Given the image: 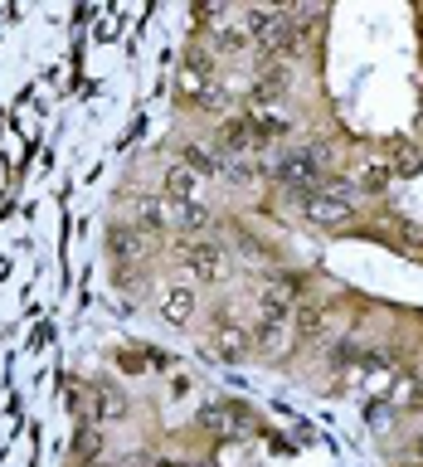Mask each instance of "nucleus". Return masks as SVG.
Segmentation results:
<instances>
[{
	"instance_id": "nucleus-1",
	"label": "nucleus",
	"mask_w": 423,
	"mask_h": 467,
	"mask_svg": "<svg viewBox=\"0 0 423 467\" xmlns=\"http://www.w3.org/2000/svg\"><path fill=\"white\" fill-rule=\"evenodd\" d=\"M302 215L312 219V224H346L350 215H356V200H350V186L346 180H331V186H317V190H307V200H302Z\"/></svg>"
},
{
	"instance_id": "nucleus-2",
	"label": "nucleus",
	"mask_w": 423,
	"mask_h": 467,
	"mask_svg": "<svg viewBox=\"0 0 423 467\" xmlns=\"http://www.w3.org/2000/svg\"><path fill=\"white\" fill-rule=\"evenodd\" d=\"M209 54L205 49H190V59H186V68H180V93L190 97V103H200V107H215L219 103V93L209 88Z\"/></svg>"
},
{
	"instance_id": "nucleus-3",
	"label": "nucleus",
	"mask_w": 423,
	"mask_h": 467,
	"mask_svg": "<svg viewBox=\"0 0 423 467\" xmlns=\"http://www.w3.org/2000/svg\"><path fill=\"white\" fill-rule=\"evenodd\" d=\"M273 176L282 180V186H297V190H307L312 186L317 190V176H321V151L312 147V151H287L282 161L273 166Z\"/></svg>"
},
{
	"instance_id": "nucleus-4",
	"label": "nucleus",
	"mask_w": 423,
	"mask_h": 467,
	"mask_svg": "<svg viewBox=\"0 0 423 467\" xmlns=\"http://www.w3.org/2000/svg\"><path fill=\"white\" fill-rule=\"evenodd\" d=\"M180 263L190 268V278L215 282V278L224 273V249H219V244H209V239H195V244L180 249Z\"/></svg>"
},
{
	"instance_id": "nucleus-5",
	"label": "nucleus",
	"mask_w": 423,
	"mask_h": 467,
	"mask_svg": "<svg viewBox=\"0 0 423 467\" xmlns=\"http://www.w3.org/2000/svg\"><path fill=\"white\" fill-rule=\"evenodd\" d=\"M200 423L209 433H219V438H229V433H253V414L244 404H209L205 414H200Z\"/></svg>"
},
{
	"instance_id": "nucleus-6",
	"label": "nucleus",
	"mask_w": 423,
	"mask_h": 467,
	"mask_svg": "<svg viewBox=\"0 0 423 467\" xmlns=\"http://www.w3.org/2000/svg\"><path fill=\"white\" fill-rule=\"evenodd\" d=\"M238 25H244V35L253 39V45H267L273 35L287 30V10H282V5H273V10H244Z\"/></svg>"
},
{
	"instance_id": "nucleus-7",
	"label": "nucleus",
	"mask_w": 423,
	"mask_h": 467,
	"mask_svg": "<svg viewBox=\"0 0 423 467\" xmlns=\"http://www.w3.org/2000/svg\"><path fill=\"white\" fill-rule=\"evenodd\" d=\"M209 346H215L224 360H248L253 356V331H244L238 321H219L215 336H209Z\"/></svg>"
},
{
	"instance_id": "nucleus-8",
	"label": "nucleus",
	"mask_w": 423,
	"mask_h": 467,
	"mask_svg": "<svg viewBox=\"0 0 423 467\" xmlns=\"http://www.w3.org/2000/svg\"><path fill=\"white\" fill-rule=\"evenodd\" d=\"M161 317L171 321V327H186V321L195 317V292H190V282H171V288L161 292Z\"/></svg>"
},
{
	"instance_id": "nucleus-9",
	"label": "nucleus",
	"mask_w": 423,
	"mask_h": 467,
	"mask_svg": "<svg viewBox=\"0 0 423 467\" xmlns=\"http://www.w3.org/2000/svg\"><path fill=\"white\" fill-rule=\"evenodd\" d=\"M215 147L224 151V161H234V156H244L253 147V132H248V117H229L215 132Z\"/></svg>"
},
{
	"instance_id": "nucleus-10",
	"label": "nucleus",
	"mask_w": 423,
	"mask_h": 467,
	"mask_svg": "<svg viewBox=\"0 0 423 467\" xmlns=\"http://www.w3.org/2000/svg\"><path fill=\"white\" fill-rule=\"evenodd\" d=\"M88 409H93V423L126 419V394H122V390H112V385H97V390H93V400H88Z\"/></svg>"
},
{
	"instance_id": "nucleus-11",
	"label": "nucleus",
	"mask_w": 423,
	"mask_h": 467,
	"mask_svg": "<svg viewBox=\"0 0 423 467\" xmlns=\"http://www.w3.org/2000/svg\"><path fill=\"white\" fill-rule=\"evenodd\" d=\"M97 452H103V433H97V423H78L74 443H68V458H74V462H97Z\"/></svg>"
},
{
	"instance_id": "nucleus-12",
	"label": "nucleus",
	"mask_w": 423,
	"mask_h": 467,
	"mask_svg": "<svg viewBox=\"0 0 423 467\" xmlns=\"http://www.w3.org/2000/svg\"><path fill=\"white\" fill-rule=\"evenodd\" d=\"M282 93H287V68H282V64H263L258 83H253V97H258V103H277Z\"/></svg>"
},
{
	"instance_id": "nucleus-13",
	"label": "nucleus",
	"mask_w": 423,
	"mask_h": 467,
	"mask_svg": "<svg viewBox=\"0 0 423 467\" xmlns=\"http://www.w3.org/2000/svg\"><path fill=\"white\" fill-rule=\"evenodd\" d=\"M195 186H200V176L190 171L186 161H176L171 171H166V195H171L176 205H186V200H195Z\"/></svg>"
},
{
	"instance_id": "nucleus-14",
	"label": "nucleus",
	"mask_w": 423,
	"mask_h": 467,
	"mask_svg": "<svg viewBox=\"0 0 423 467\" xmlns=\"http://www.w3.org/2000/svg\"><path fill=\"white\" fill-rule=\"evenodd\" d=\"M248 132H253V147H267V141L287 137V122L273 117V112H248Z\"/></svg>"
},
{
	"instance_id": "nucleus-15",
	"label": "nucleus",
	"mask_w": 423,
	"mask_h": 467,
	"mask_svg": "<svg viewBox=\"0 0 423 467\" xmlns=\"http://www.w3.org/2000/svg\"><path fill=\"white\" fill-rule=\"evenodd\" d=\"M107 249H112V259H136V253L146 249V239H141V229L117 224V229H107Z\"/></svg>"
},
{
	"instance_id": "nucleus-16",
	"label": "nucleus",
	"mask_w": 423,
	"mask_h": 467,
	"mask_svg": "<svg viewBox=\"0 0 423 467\" xmlns=\"http://www.w3.org/2000/svg\"><path fill=\"white\" fill-rule=\"evenodd\" d=\"M389 156H394V166H389V171H399V176H414V171H423V156H418L414 141L394 137V141H389Z\"/></svg>"
},
{
	"instance_id": "nucleus-17",
	"label": "nucleus",
	"mask_w": 423,
	"mask_h": 467,
	"mask_svg": "<svg viewBox=\"0 0 423 467\" xmlns=\"http://www.w3.org/2000/svg\"><path fill=\"white\" fill-rule=\"evenodd\" d=\"M327 327H331V311H327V307H302V311H297V331L307 336V341H321V336H327Z\"/></svg>"
},
{
	"instance_id": "nucleus-18",
	"label": "nucleus",
	"mask_w": 423,
	"mask_h": 467,
	"mask_svg": "<svg viewBox=\"0 0 423 467\" xmlns=\"http://www.w3.org/2000/svg\"><path fill=\"white\" fill-rule=\"evenodd\" d=\"M176 224L180 229H209V209L200 205V200H186V205H176Z\"/></svg>"
},
{
	"instance_id": "nucleus-19",
	"label": "nucleus",
	"mask_w": 423,
	"mask_h": 467,
	"mask_svg": "<svg viewBox=\"0 0 423 467\" xmlns=\"http://www.w3.org/2000/svg\"><path fill=\"white\" fill-rule=\"evenodd\" d=\"M166 224V205L161 200H141L136 205V229H161Z\"/></svg>"
},
{
	"instance_id": "nucleus-20",
	"label": "nucleus",
	"mask_w": 423,
	"mask_h": 467,
	"mask_svg": "<svg viewBox=\"0 0 423 467\" xmlns=\"http://www.w3.org/2000/svg\"><path fill=\"white\" fill-rule=\"evenodd\" d=\"M180 161H186V166H190L195 176H209V171H219V166L209 161V156H205L200 147H186V156H180Z\"/></svg>"
},
{
	"instance_id": "nucleus-21",
	"label": "nucleus",
	"mask_w": 423,
	"mask_h": 467,
	"mask_svg": "<svg viewBox=\"0 0 423 467\" xmlns=\"http://www.w3.org/2000/svg\"><path fill=\"white\" fill-rule=\"evenodd\" d=\"M224 176H229V180H253V176H258V166H248V156H234V161H224Z\"/></svg>"
},
{
	"instance_id": "nucleus-22",
	"label": "nucleus",
	"mask_w": 423,
	"mask_h": 467,
	"mask_svg": "<svg viewBox=\"0 0 423 467\" xmlns=\"http://www.w3.org/2000/svg\"><path fill=\"white\" fill-rule=\"evenodd\" d=\"M389 176H394V171H389L385 161L370 166V171H365V190H385V186H389Z\"/></svg>"
},
{
	"instance_id": "nucleus-23",
	"label": "nucleus",
	"mask_w": 423,
	"mask_h": 467,
	"mask_svg": "<svg viewBox=\"0 0 423 467\" xmlns=\"http://www.w3.org/2000/svg\"><path fill=\"white\" fill-rule=\"evenodd\" d=\"M356 360H360V350H356V346H346V341L331 350V365H336V371H341V365H356Z\"/></svg>"
},
{
	"instance_id": "nucleus-24",
	"label": "nucleus",
	"mask_w": 423,
	"mask_h": 467,
	"mask_svg": "<svg viewBox=\"0 0 423 467\" xmlns=\"http://www.w3.org/2000/svg\"><path fill=\"white\" fill-rule=\"evenodd\" d=\"M117 467H151V462H146V458H122Z\"/></svg>"
},
{
	"instance_id": "nucleus-25",
	"label": "nucleus",
	"mask_w": 423,
	"mask_h": 467,
	"mask_svg": "<svg viewBox=\"0 0 423 467\" xmlns=\"http://www.w3.org/2000/svg\"><path fill=\"white\" fill-rule=\"evenodd\" d=\"M151 467H176V462H151Z\"/></svg>"
},
{
	"instance_id": "nucleus-26",
	"label": "nucleus",
	"mask_w": 423,
	"mask_h": 467,
	"mask_svg": "<svg viewBox=\"0 0 423 467\" xmlns=\"http://www.w3.org/2000/svg\"><path fill=\"white\" fill-rule=\"evenodd\" d=\"M74 467H97V462H74Z\"/></svg>"
},
{
	"instance_id": "nucleus-27",
	"label": "nucleus",
	"mask_w": 423,
	"mask_h": 467,
	"mask_svg": "<svg viewBox=\"0 0 423 467\" xmlns=\"http://www.w3.org/2000/svg\"><path fill=\"white\" fill-rule=\"evenodd\" d=\"M200 467H215V462H200Z\"/></svg>"
}]
</instances>
